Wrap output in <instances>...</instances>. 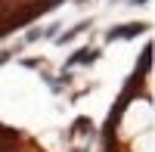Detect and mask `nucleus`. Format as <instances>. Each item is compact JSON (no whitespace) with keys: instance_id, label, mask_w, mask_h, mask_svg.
<instances>
[{"instance_id":"2","label":"nucleus","mask_w":155,"mask_h":152,"mask_svg":"<svg viewBox=\"0 0 155 152\" xmlns=\"http://www.w3.org/2000/svg\"><path fill=\"white\" fill-rule=\"evenodd\" d=\"M99 56H102L99 50H78V53H71V59H68V68H78V65H93Z\"/></svg>"},{"instance_id":"3","label":"nucleus","mask_w":155,"mask_h":152,"mask_svg":"<svg viewBox=\"0 0 155 152\" xmlns=\"http://www.w3.org/2000/svg\"><path fill=\"white\" fill-rule=\"evenodd\" d=\"M87 134H93V121H90L87 115L74 118V124H71V137H87Z\"/></svg>"},{"instance_id":"8","label":"nucleus","mask_w":155,"mask_h":152,"mask_svg":"<svg viewBox=\"0 0 155 152\" xmlns=\"http://www.w3.org/2000/svg\"><path fill=\"white\" fill-rule=\"evenodd\" d=\"M74 152H87V149H74Z\"/></svg>"},{"instance_id":"5","label":"nucleus","mask_w":155,"mask_h":152,"mask_svg":"<svg viewBox=\"0 0 155 152\" xmlns=\"http://www.w3.org/2000/svg\"><path fill=\"white\" fill-rule=\"evenodd\" d=\"M22 65H25V68H41V59H34V56H31V59H22Z\"/></svg>"},{"instance_id":"7","label":"nucleus","mask_w":155,"mask_h":152,"mask_svg":"<svg viewBox=\"0 0 155 152\" xmlns=\"http://www.w3.org/2000/svg\"><path fill=\"white\" fill-rule=\"evenodd\" d=\"M78 3H90V0H78Z\"/></svg>"},{"instance_id":"6","label":"nucleus","mask_w":155,"mask_h":152,"mask_svg":"<svg viewBox=\"0 0 155 152\" xmlns=\"http://www.w3.org/2000/svg\"><path fill=\"white\" fill-rule=\"evenodd\" d=\"M9 56H12V53H9V50H3V53H0V65H3V62H6Z\"/></svg>"},{"instance_id":"1","label":"nucleus","mask_w":155,"mask_h":152,"mask_svg":"<svg viewBox=\"0 0 155 152\" xmlns=\"http://www.w3.org/2000/svg\"><path fill=\"white\" fill-rule=\"evenodd\" d=\"M143 31H146L143 22H127V25H121V28H112V31L106 34V41H130V37L143 34Z\"/></svg>"},{"instance_id":"4","label":"nucleus","mask_w":155,"mask_h":152,"mask_svg":"<svg viewBox=\"0 0 155 152\" xmlns=\"http://www.w3.org/2000/svg\"><path fill=\"white\" fill-rule=\"evenodd\" d=\"M87 28H90V22H78V25H74L71 31H65V34H59V44H71L74 37H78V34H84Z\"/></svg>"}]
</instances>
